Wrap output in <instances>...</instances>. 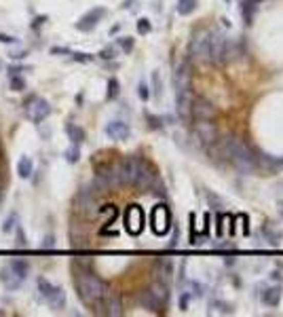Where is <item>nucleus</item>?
Here are the masks:
<instances>
[{"label": "nucleus", "instance_id": "1", "mask_svg": "<svg viewBox=\"0 0 283 317\" xmlns=\"http://www.w3.org/2000/svg\"><path fill=\"white\" fill-rule=\"evenodd\" d=\"M76 292H78V298L85 303V305H89V307H95L102 303V298L104 294L108 292V288H106V284L95 277L91 271H78L76 275Z\"/></svg>", "mask_w": 283, "mask_h": 317}, {"label": "nucleus", "instance_id": "2", "mask_svg": "<svg viewBox=\"0 0 283 317\" xmlns=\"http://www.w3.org/2000/svg\"><path fill=\"white\" fill-rule=\"evenodd\" d=\"M231 163L235 165V169L239 173H252L256 169V154H254L252 146L247 142H243V140H237L233 156H231Z\"/></svg>", "mask_w": 283, "mask_h": 317}, {"label": "nucleus", "instance_id": "3", "mask_svg": "<svg viewBox=\"0 0 283 317\" xmlns=\"http://www.w3.org/2000/svg\"><path fill=\"white\" fill-rule=\"evenodd\" d=\"M99 195L91 188V186H87L83 188L78 195H76V209L80 211V214L85 218H95L99 216Z\"/></svg>", "mask_w": 283, "mask_h": 317}, {"label": "nucleus", "instance_id": "4", "mask_svg": "<svg viewBox=\"0 0 283 317\" xmlns=\"http://www.w3.org/2000/svg\"><path fill=\"white\" fill-rule=\"evenodd\" d=\"M123 224H125V231L129 235H139L144 231V224H146V218H144V209L139 205H129L125 209V216H123Z\"/></svg>", "mask_w": 283, "mask_h": 317}, {"label": "nucleus", "instance_id": "5", "mask_svg": "<svg viewBox=\"0 0 283 317\" xmlns=\"http://www.w3.org/2000/svg\"><path fill=\"white\" fill-rule=\"evenodd\" d=\"M209 30H199L194 32V36L190 41V55L197 62H209Z\"/></svg>", "mask_w": 283, "mask_h": 317}, {"label": "nucleus", "instance_id": "6", "mask_svg": "<svg viewBox=\"0 0 283 317\" xmlns=\"http://www.w3.org/2000/svg\"><path fill=\"white\" fill-rule=\"evenodd\" d=\"M220 131H218V125L211 118H201L194 123V137H197V144H214L218 140Z\"/></svg>", "mask_w": 283, "mask_h": 317}, {"label": "nucleus", "instance_id": "7", "mask_svg": "<svg viewBox=\"0 0 283 317\" xmlns=\"http://www.w3.org/2000/svg\"><path fill=\"white\" fill-rule=\"evenodd\" d=\"M26 114L32 123H43L49 114H51V104L43 97H36V95H32L26 100Z\"/></svg>", "mask_w": 283, "mask_h": 317}, {"label": "nucleus", "instance_id": "8", "mask_svg": "<svg viewBox=\"0 0 283 317\" xmlns=\"http://www.w3.org/2000/svg\"><path fill=\"white\" fill-rule=\"evenodd\" d=\"M150 224H152V231L156 235H165L169 228H171V211L165 203H158L154 209H152V214H150Z\"/></svg>", "mask_w": 283, "mask_h": 317}, {"label": "nucleus", "instance_id": "9", "mask_svg": "<svg viewBox=\"0 0 283 317\" xmlns=\"http://www.w3.org/2000/svg\"><path fill=\"white\" fill-rule=\"evenodd\" d=\"M190 112H192V116L197 121H201V118H211V121H214L218 116V108L214 106V102H209L203 95L192 97V110Z\"/></svg>", "mask_w": 283, "mask_h": 317}, {"label": "nucleus", "instance_id": "10", "mask_svg": "<svg viewBox=\"0 0 283 317\" xmlns=\"http://www.w3.org/2000/svg\"><path fill=\"white\" fill-rule=\"evenodd\" d=\"M173 87H175V93H182V91H190L192 87V72H190V62H182L173 72Z\"/></svg>", "mask_w": 283, "mask_h": 317}, {"label": "nucleus", "instance_id": "11", "mask_svg": "<svg viewBox=\"0 0 283 317\" xmlns=\"http://www.w3.org/2000/svg\"><path fill=\"white\" fill-rule=\"evenodd\" d=\"M104 307V315H110V317H120L123 315V298L118 292H106L104 298H102V303Z\"/></svg>", "mask_w": 283, "mask_h": 317}, {"label": "nucleus", "instance_id": "12", "mask_svg": "<svg viewBox=\"0 0 283 317\" xmlns=\"http://www.w3.org/2000/svg\"><path fill=\"white\" fill-rule=\"evenodd\" d=\"M104 15H106V9H102V7L91 9L89 13H85L80 19L76 22V30H80V32H91V30L102 22Z\"/></svg>", "mask_w": 283, "mask_h": 317}, {"label": "nucleus", "instance_id": "13", "mask_svg": "<svg viewBox=\"0 0 283 317\" xmlns=\"http://www.w3.org/2000/svg\"><path fill=\"white\" fill-rule=\"evenodd\" d=\"M148 290H150L152 298L156 301L158 309H161V311L165 313V309H167V305H169V286H167V281L156 279V281H154V284H152Z\"/></svg>", "mask_w": 283, "mask_h": 317}, {"label": "nucleus", "instance_id": "14", "mask_svg": "<svg viewBox=\"0 0 283 317\" xmlns=\"http://www.w3.org/2000/svg\"><path fill=\"white\" fill-rule=\"evenodd\" d=\"M192 91H182L175 93V112L182 121H190L192 118Z\"/></svg>", "mask_w": 283, "mask_h": 317}, {"label": "nucleus", "instance_id": "15", "mask_svg": "<svg viewBox=\"0 0 283 317\" xmlns=\"http://www.w3.org/2000/svg\"><path fill=\"white\" fill-rule=\"evenodd\" d=\"M106 135L114 140V142H123V140H127L131 135V127L125 121H110L108 125H106Z\"/></svg>", "mask_w": 283, "mask_h": 317}, {"label": "nucleus", "instance_id": "16", "mask_svg": "<svg viewBox=\"0 0 283 317\" xmlns=\"http://www.w3.org/2000/svg\"><path fill=\"white\" fill-rule=\"evenodd\" d=\"M154 182H156V171H154V167L146 161L144 167L139 169V173H137V178H135V184H133V186H137V188H141V190H148V188H152Z\"/></svg>", "mask_w": 283, "mask_h": 317}, {"label": "nucleus", "instance_id": "17", "mask_svg": "<svg viewBox=\"0 0 283 317\" xmlns=\"http://www.w3.org/2000/svg\"><path fill=\"white\" fill-rule=\"evenodd\" d=\"M0 281H3V284L9 288V290H17L19 288L22 284H24V279L17 275L11 267H5V269H0Z\"/></svg>", "mask_w": 283, "mask_h": 317}, {"label": "nucleus", "instance_id": "18", "mask_svg": "<svg viewBox=\"0 0 283 317\" xmlns=\"http://www.w3.org/2000/svg\"><path fill=\"white\" fill-rule=\"evenodd\" d=\"M45 301L49 303V307H51V309L62 311V309L66 307V294H64V290H62V288H57V286H55V290H53V292L45 298Z\"/></svg>", "mask_w": 283, "mask_h": 317}, {"label": "nucleus", "instance_id": "19", "mask_svg": "<svg viewBox=\"0 0 283 317\" xmlns=\"http://www.w3.org/2000/svg\"><path fill=\"white\" fill-rule=\"evenodd\" d=\"M262 303L269 307H279L281 303V286H273L262 292Z\"/></svg>", "mask_w": 283, "mask_h": 317}, {"label": "nucleus", "instance_id": "20", "mask_svg": "<svg viewBox=\"0 0 283 317\" xmlns=\"http://www.w3.org/2000/svg\"><path fill=\"white\" fill-rule=\"evenodd\" d=\"M66 133H68V137L72 140V144H83L85 140H87V133H85V129L83 127H78V125H74V123H66Z\"/></svg>", "mask_w": 283, "mask_h": 317}, {"label": "nucleus", "instance_id": "21", "mask_svg": "<svg viewBox=\"0 0 283 317\" xmlns=\"http://www.w3.org/2000/svg\"><path fill=\"white\" fill-rule=\"evenodd\" d=\"M137 301H139V305H141V307H144V309H148V311H152V313H163L161 309H158L156 301H154V298H152L150 290H144V292H139Z\"/></svg>", "mask_w": 283, "mask_h": 317}, {"label": "nucleus", "instance_id": "22", "mask_svg": "<svg viewBox=\"0 0 283 317\" xmlns=\"http://www.w3.org/2000/svg\"><path fill=\"white\" fill-rule=\"evenodd\" d=\"M264 237H267V241L271 245H279L281 239H283V231H281V228H277L275 224L267 222V226H264Z\"/></svg>", "mask_w": 283, "mask_h": 317}, {"label": "nucleus", "instance_id": "23", "mask_svg": "<svg viewBox=\"0 0 283 317\" xmlns=\"http://www.w3.org/2000/svg\"><path fill=\"white\" fill-rule=\"evenodd\" d=\"M256 9H258V5H256V3H250V0H241V17L245 19V24H247V26H252V24H254Z\"/></svg>", "mask_w": 283, "mask_h": 317}, {"label": "nucleus", "instance_id": "24", "mask_svg": "<svg viewBox=\"0 0 283 317\" xmlns=\"http://www.w3.org/2000/svg\"><path fill=\"white\" fill-rule=\"evenodd\" d=\"M34 171V163H32V158L30 156H22L19 158V163H17V173H19V178L28 180L30 175Z\"/></svg>", "mask_w": 283, "mask_h": 317}, {"label": "nucleus", "instance_id": "25", "mask_svg": "<svg viewBox=\"0 0 283 317\" xmlns=\"http://www.w3.org/2000/svg\"><path fill=\"white\" fill-rule=\"evenodd\" d=\"M199 0H178V5H175V11L178 15H190L194 9H197Z\"/></svg>", "mask_w": 283, "mask_h": 317}, {"label": "nucleus", "instance_id": "26", "mask_svg": "<svg viewBox=\"0 0 283 317\" xmlns=\"http://www.w3.org/2000/svg\"><path fill=\"white\" fill-rule=\"evenodd\" d=\"M158 279L161 281H167L171 275H173V264L169 260H158Z\"/></svg>", "mask_w": 283, "mask_h": 317}, {"label": "nucleus", "instance_id": "27", "mask_svg": "<svg viewBox=\"0 0 283 317\" xmlns=\"http://www.w3.org/2000/svg\"><path fill=\"white\" fill-rule=\"evenodd\" d=\"M9 267L17 273V275H19L22 279H26L28 277V271H30V267H28V262L26 260H19V258H17V260H13L11 264H9Z\"/></svg>", "mask_w": 283, "mask_h": 317}, {"label": "nucleus", "instance_id": "28", "mask_svg": "<svg viewBox=\"0 0 283 317\" xmlns=\"http://www.w3.org/2000/svg\"><path fill=\"white\" fill-rule=\"evenodd\" d=\"M205 199H207V203H209V207H211V209H216V211H222V209H224V201L216 195V192L205 190Z\"/></svg>", "mask_w": 283, "mask_h": 317}, {"label": "nucleus", "instance_id": "29", "mask_svg": "<svg viewBox=\"0 0 283 317\" xmlns=\"http://www.w3.org/2000/svg\"><path fill=\"white\" fill-rule=\"evenodd\" d=\"M64 158L68 163H78V158H80V146L78 144H72L66 152H64Z\"/></svg>", "mask_w": 283, "mask_h": 317}, {"label": "nucleus", "instance_id": "30", "mask_svg": "<svg viewBox=\"0 0 283 317\" xmlns=\"http://www.w3.org/2000/svg\"><path fill=\"white\" fill-rule=\"evenodd\" d=\"M118 93H120V83L114 76L108 78V93H106V97H108V100H116Z\"/></svg>", "mask_w": 283, "mask_h": 317}, {"label": "nucleus", "instance_id": "31", "mask_svg": "<svg viewBox=\"0 0 283 317\" xmlns=\"http://www.w3.org/2000/svg\"><path fill=\"white\" fill-rule=\"evenodd\" d=\"M36 284H38V292H41V296H43V298H47V296H49L53 290H55V286H53L51 281H47L45 277H38V281H36Z\"/></svg>", "mask_w": 283, "mask_h": 317}, {"label": "nucleus", "instance_id": "32", "mask_svg": "<svg viewBox=\"0 0 283 317\" xmlns=\"http://www.w3.org/2000/svg\"><path fill=\"white\" fill-rule=\"evenodd\" d=\"M118 47L123 49V53H125V55H129V53L133 51V47H135V41L131 36H123V38H118Z\"/></svg>", "mask_w": 283, "mask_h": 317}, {"label": "nucleus", "instance_id": "33", "mask_svg": "<svg viewBox=\"0 0 283 317\" xmlns=\"http://www.w3.org/2000/svg\"><path fill=\"white\" fill-rule=\"evenodd\" d=\"M11 89H13V91H24V89H26V81H24L19 74H13V76H11Z\"/></svg>", "mask_w": 283, "mask_h": 317}, {"label": "nucleus", "instance_id": "34", "mask_svg": "<svg viewBox=\"0 0 283 317\" xmlns=\"http://www.w3.org/2000/svg\"><path fill=\"white\" fill-rule=\"evenodd\" d=\"M19 222V218H17V211H11V216L7 218V222H5V226H3V231L5 233H11L13 228H15V224Z\"/></svg>", "mask_w": 283, "mask_h": 317}, {"label": "nucleus", "instance_id": "35", "mask_svg": "<svg viewBox=\"0 0 283 317\" xmlns=\"http://www.w3.org/2000/svg\"><path fill=\"white\" fill-rule=\"evenodd\" d=\"M188 294L190 296H194V298H201L203 296V288H201V284H199V281H188Z\"/></svg>", "mask_w": 283, "mask_h": 317}, {"label": "nucleus", "instance_id": "36", "mask_svg": "<svg viewBox=\"0 0 283 317\" xmlns=\"http://www.w3.org/2000/svg\"><path fill=\"white\" fill-rule=\"evenodd\" d=\"M137 32H139V34H150V32H152V24H150V19L141 17V19L137 22Z\"/></svg>", "mask_w": 283, "mask_h": 317}, {"label": "nucleus", "instance_id": "37", "mask_svg": "<svg viewBox=\"0 0 283 317\" xmlns=\"http://www.w3.org/2000/svg\"><path fill=\"white\" fill-rule=\"evenodd\" d=\"M146 121H148V127L150 129H163V121L154 116V114H146Z\"/></svg>", "mask_w": 283, "mask_h": 317}, {"label": "nucleus", "instance_id": "38", "mask_svg": "<svg viewBox=\"0 0 283 317\" xmlns=\"http://www.w3.org/2000/svg\"><path fill=\"white\" fill-rule=\"evenodd\" d=\"M137 95H139L141 102H148V97H150V89H148V85H146V83H139V85H137Z\"/></svg>", "mask_w": 283, "mask_h": 317}, {"label": "nucleus", "instance_id": "39", "mask_svg": "<svg viewBox=\"0 0 283 317\" xmlns=\"http://www.w3.org/2000/svg\"><path fill=\"white\" fill-rule=\"evenodd\" d=\"M152 91H154L156 97L163 93V89H161V76H158V72H152Z\"/></svg>", "mask_w": 283, "mask_h": 317}, {"label": "nucleus", "instance_id": "40", "mask_svg": "<svg viewBox=\"0 0 283 317\" xmlns=\"http://www.w3.org/2000/svg\"><path fill=\"white\" fill-rule=\"evenodd\" d=\"M99 57H102V60H114V57H116V49H114V47L102 49V51H99Z\"/></svg>", "mask_w": 283, "mask_h": 317}, {"label": "nucleus", "instance_id": "41", "mask_svg": "<svg viewBox=\"0 0 283 317\" xmlns=\"http://www.w3.org/2000/svg\"><path fill=\"white\" fill-rule=\"evenodd\" d=\"M72 55H74V62H80V64H87L93 60V55H89V53H72Z\"/></svg>", "mask_w": 283, "mask_h": 317}, {"label": "nucleus", "instance_id": "42", "mask_svg": "<svg viewBox=\"0 0 283 317\" xmlns=\"http://www.w3.org/2000/svg\"><path fill=\"white\" fill-rule=\"evenodd\" d=\"M19 248H26V235H24V228L17 226V241H15Z\"/></svg>", "mask_w": 283, "mask_h": 317}, {"label": "nucleus", "instance_id": "43", "mask_svg": "<svg viewBox=\"0 0 283 317\" xmlns=\"http://www.w3.org/2000/svg\"><path fill=\"white\" fill-rule=\"evenodd\" d=\"M190 298H192V296H190L188 292H182V296H180V309H182V311L188 309V301H190Z\"/></svg>", "mask_w": 283, "mask_h": 317}, {"label": "nucleus", "instance_id": "44", "mask_svg": "<svg viewBox=\"0 0 283 317\" xmlns=\"http://www.w3.org/2000/svg\"><path fill=\"white\" fill-rule=\"evenodd\" d=\"M51 53H55V55H57V53H59V55H72V53H70V49H64V47H53Z\"/></svg>", "mask_w": 283, "mask_h": 317}, {"label": "nucleus", "instance_id": "45", "mask_svg": "<svg viewBox=\"0 0 283 317\" xmlns=\"http://www.w3.org/2000/svg\"><path fill=\"white\" fill-rule=\"evenodd\" d=\"M53 245H55V237H53V235H47L45 237V243H43V248H53Z\"/></svg>", "mask_w": 283, "mask_h": 317}, {"label": "nucleus", "instance_id": "46", "mask_svg": "<svg viewBox=\"0 0 283 317\" xmlns=\"http://www.w3.org/2000/svg\"><path fill=\"white\" fill-rule=\"evenodd\" d=\"M0 43H5V45H13V43H15V38H13V36H9V34H0Z\"/></svg>", "mask_w": 283, "mask_h": 317}, {"label": "nucleus", "instance_id": "47", "mask_svg": "<svg viewBox=\"0 0 283 317\" xmlns=\"http://www.w3.org/2000/svg\"><path fill=\"white\" fill-rule=\"evenodd\" d=\"M222 224H224V214H220V216H218V237H222V235H224V228H222Z\"/></svg>", "mask_w": 283, "mask_h": 317}, {"label": "nucleus", "instance_id": "48", "mask_svg": "<svg viewBox=\"0 0 283 317\" xmlns=\"http://www.w3.org/2000/svg\"><path fill=\"white\" fill-rule=\"evenodd\" d=\"M241 220H243V233L247 235V233H250V226H247V216H243Z\"/></svg>", "mask_w": 283, "mask_h": 317}, {"label": "nucleus", "instance_id": "49", "mask_svg": "<svg viewBox=\"0 0 283 317\" xmlns=\"http://www.w3.org/2000/svg\"><path fill=\"white\" fill-rule=\"evenodd\" d=\"M41 24H45V17H38V19H36V22H32V28H38Z\"/></svg>", "mask_w": 283, "mask_h": 317}, {"label": "nucleus", "instance_id": "50", "mask_svg": "<svg viewBox=\"0 0 283 317\" xmlns=\"http://www.w3.org/2000/svg\"><path fill=\"white\" fill-rule=\"evenodd\" d=\"M271 279H273V281H281V273L273 271V273H271Z\"/></svg>", "mask_w": 283, "mask_h": 317}, {"label": "nucleus", "instance_id": "51", "mask_svg": "<svg viewBox=\"0 0 283 317\" xmlns=\"http://www.w3.org/2000/svg\"><path fill=\"white\" fill-rule=\"evenodd\" d=\"M133 3H135V0H125V3H123V9H131Z\"/></svg>", "mask_w": 283, "mask_h": 317}, {"label": "nucleus", "instance_id": "52", "mask_svg": "<svg viewBox=\"0 0 283 317\" xmlns=\"http://www.w3.org/2000/svg\"><path fill=\"white\" fill-rule=\"evenodd\" d=\"M279 211H281V216H283V201H279Z\"/></svg>", "mask_w": 283, "mask_h": 317}, {"label": "nucleus", "instance_id": "53", "mask_svg": "<svg viewBox=\"0 0 283 317\" xmlns=\"http://www.w3.org/2000/svg\"><path fill=\"white\" fill-rule=\"evenodd\" d=\"M250 3H256V5H260V3H262V0H250Z\"/></svg>", "mask_w": 283, "mask_h": 317}, {"label": "nucleus", "instance_id": "54", "mask_svg": "<svg viewBox=\"0 0 283 317\" xmlns=\"http://www.w3.org/2000/svg\"><path fill=\"white\" fill-rule=\"evenodd\" d=\"M0 201H3V190H0Z\"/></svg>", "mask_w": 283, "mask_h": 317}, {"label": "nucleus", "instance_id": "55", "mask_svg": "<svg viewBox=\"0 0 283 317\" xmlns=\"http://www.w3.org/2000/svg\"><path fill=\"white\" fill-rule=\"evenodd\" d=\"M226 3H231V0H226Z\"/></svg>", "mask_w": 283, "mask_h": 317}]
</instances>
